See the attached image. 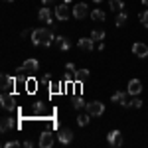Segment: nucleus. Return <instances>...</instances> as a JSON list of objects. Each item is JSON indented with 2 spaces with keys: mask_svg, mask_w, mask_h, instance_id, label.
<instances>
[{
  "mask_svg": "<svg viewBox=\"0 0 148 148\" xmlns=\"http://www.w3.org/2000/svg\"><path fill=\"white\" fill-rule=\"evenodd\" d=\"M32 42H34L36 46H51L53 42H56V36L51 34V30H46V28H38L32 32Z\"/></svg>",
  "mask_w": 148,
  "mask_h": 148,
  "instance_id": "obj_1",
  "label": "nucleus"
},
{
  "mask_svg": "<svg viewBox=\"0 0 148 148\" xmlns=\"http://www.w3.org/2000/svg\"><path fill=\"white\" fill-rule=\"evenodd\" d=\"M87 113L91 114V116H101L105 113V105L101 101H91L87 103Z\"/></svg>",
  "mask_w": 148,
  "mask_h": 148,
  "instance_id": "obj_2",
  "label": "nucleus"
},
{
  "mask_svg": "<svg viewBox=\"0 0 148 148\" xmlns=\"http://www.w3.org/2000/svg\"><path fill=\"white\" fill-rule=\"evenodd\" d=\"M2 107L6 111H14L16 109V97L12 93H2Z\"/></svg>",
  "mask_w": 148,
  "mask_h": 148,
  "instance_id": "obj_3",
  "label": "nucleus"
},
{
  "mask_svg": "<svg viewBox=\"0 0 148 148\" xmlns=\"http://www.w3.org/2000/svg\"><path fill=\"white\" fill-rule=\"evenodd\" d=\"M107 140H109L111 146H123V132L121 130H113V132H109Z\"/></svg>",
  "mask_w": 148,
  "mask_h": 148,
  "instance_id": "obj_4",
  "label": "nucleus"
},
{
  "mask_svg": "<svg viewBox=\"0 0 148 148\" xmlns=\"http://www.w3.org/2000/svg\"><path fill=\"white\" fill-rule=\"evenodd\" d=\"M71 14H73V12L69 10L67 2H65V4H59V6H56V16L59 18V20H67Z\"/></svg>",
  "mask_w": 148,
  "mask_h": 148,
  "instance_id": "obj_5",
  "label": "nucleus"
},
{
  "mask_svg": "<svg viewBox=\"0 0 148 148\" xmlns=\"http://www.w3.org/2000/svg\"><path fill=\"white\" fill-rule=\"evenodd\" d=\"M87 4H85V2H79V4H75V6H73V16H75V18H77V20H81V18H85V16H87Z\"/></svg>",
  "mask_w": 148,
  "mask_h": 148,
  "instance_id": "obj_6",
  "label": "nucleus"
},
{
  "mask_svg": "<svg viewBox=\"0 0 148 148\" xmlns=\"http://www.w3.org/2000/svg\"><path fill=\"white\" fill-rule=\"evenodd\" d=\"M51 144H53V134H51L49 130H44L42 136H40V146L42 148H49Z\"/></svg>",
  "mask_w": 148,
  "mask_h": 148,
  "instance_id": "obj_7",
  "label": "nucleus"
},
{
  "mask_svg": "<svg viewBox=\"0 0 148 148\" xmlns=\"http://www.w3.org/2000/svg\"><path fill=\"white\" fill-rule=\"evenodd\" d=\"M128 95H140V91H142V83L138 79H130L128 81Z\"/></svg>",
  "mask_w": 148,
  "mask_h": 148,
  "instance_id": "obj_8",
  "label": "nucleus"
},
{
  "mask_svg": "<svg viewBox=\"0 0 148 148\" xmlns=\"http://www.w3.org/2000/svg\"><path fill=\"white\" fill-rule=\"evenodd\" d=\"M77 47L83 49V51H93V47H95V42H93V38H83L77 42Z\"/></svg>",
  "mask_w": 148,
  "mask_h": 148,
  "instance_id": "obj_9",
  "label": "nucleus"
},
{
  "mask_svg": "<svg viewBox=\"0 0 148 148\" xmlns=\"http://www.w3.org/2000/svg\"><path fill=\"white\" fill-rule=\"evenodd\" d=\"M132 53L138 57H146L148 56V46L146 44H140V42H136L134 46H132Z\"/></svg>",
  "mask_w": 148,
  "mask_h": 148,
  "instance_id": "obj_10",
  "label": "nucleus"
},
{
  "mask_svg": "<svg viewBox=\"0 0 148 148\" xmlns=\"http://www.w3.org/2000/svg\"><path fill=\"white\" fill-rule=\"evenodd\" d=\"M71 140H73V132H71L69 128H61V130H59V142H61V144H69Z\"/></svg>",
  "mask_w": 148,
  "mask_h": 148,
  "instance_id": "obj_11",
  "label": "nucleus"
},
{
  "mask_svg": "<svg viewBox=\"0 0 148 148\" xmlns=\"http://www.w3.org/2000/svg\"><path fill=\"white\" fill-rule=\"evenodd\" d=\"M22 67L26 69V71H30V73H34V71L40 69V63H38V59H26L22 63Z\"/></svg>",
  "mask_w": 148,
  "mask_h": 148,
  "instance_id": "obj_12",
  "label": "nucleus"
},
{
  "mask_svg": "<svg viewBox=\"0 0 148 148\" xmlns=\"http://www.w3.org/2000/svg\"><path fill=\"white\" fill-rule=\"evenodd\" d=\"M12 85H16V77H10L6 73H2V89L6 91V89H10Z\"/></svg>",
  "mask_w": 148,
  "mask_h": 148,
  "instance_id": "obj_13",
  "label": "nucleus"
},
{
  "mask_svg": "<svg viewBox=\"0 0 148 148\" xmlns=\"http://www.w3.org/2000/svg\"><path fill=\"white\" fill-rule=\"evenodd\" d=\"M32 111H34L36 116H44V114H46V105H44L42 101H36L34 107H32Z\"/></svg>",
  "mask_w": 148,
  "mask_h": 148,
  "instance_id": "obj_14",
  "label": "nucleus"
},
{
  "mask_svg": "<svg viewBox=\"0 0 148 148\" xmlns=\"http://www.w3.org/2000/svg\"><path fill=\"white\" fill-rule=\"evenodd\" d=\"M16 123H14V121H12V119H2V125H0V130H2V132H8V130H10V128H16Z\"/></svg>",
  "mask_w": 148,
  "mask_h": 148,
  "instance_id": "obj_15",
  "label": "nucleus"
},
{
  "mask_svg": "<svg viewBox=\"0 0 148 148\" xmlns=\"http://www.w3.org/2000/svg\"><path fill=\"white\" fill-rule=\"evenodd\" d=\"M73 75H75V81H77V83H83V81L89 77V69H77Z\"/></svg>",
  "mask_w": 148,
  "mask_h": 148,
  "instance_id": "obj_16",
  "label": "nucleus"
},
{
  "mask_svg": "<svg viewBox=\"0 0 148 148\" xmlns=\"http://www.w3.org/2000/svg\"><path fill=\"white\" fill-rule=\"evenodd\" d=\"M38 18H40L42 22H46V24H51V12L47 10V8H42L40 14H38Z\"/></svg>",
  "mask_w": 148,
  "mask_h": 148,
  "instance_id": "obj_17",
  "label": "nucleus"
},
{
  "mask_svg": "<svg viewBox=\"0 0 148 148\" xmlns=\"http://www.w3.org/2000/svg\"><path fill=\"white\" fill-rule=\"evenodd\" d=\"M111 101L113 103H121V105H123V103L126 101V93H123V91H116L113 95V97H111Z\"/></svg>",
  "mask_w": 148,
  "mask_h": 148,
  "instance_id": "obj_18",
  "label": "nucleus"
},
{
  "mask_svg": "<svg viewBox=\"0 0 148 148\" xmlns=\"http://www.w3.org/2000/svg\"><path fill=\"white\" fill-rule=\"evenodd\" d=\"M109 6H111V10L113 12H123V2L121 0H109Z\"/></svg>",
  "mask_w": 148,
  "mask_h": 148,
  "instance_id": "obj_19",
  "label": "nucleus"
},
{
  "mask_svg": "<svg viewBox=\"0 0 148 148\" xmlns=\"http://www.w3.org/2000/svg\"><path fill=\"white\" fill-rule=\"evenodd\" d=\"M56 42H57V46L61 47L63 51H67V49H69V46H71V44H69V40H67V38H61V36H59V38H56Z\"/></svg>",
  "mask_w": 148,
  "mask_h": 148,
  "instance_id": "obj_20",
  "label": "nucleus"
},
{
  "mask_svg": "<svg viewBox=\"0 0 148 148\" xmlns=\"http://www.w3.org/2000/svg\"><path fill=\"white\" fill-rule=\"evenodd\" d=\"M125 22H126V12L123 10V12H119V14H116V20H114V24L121 28V26H125Z\"/></svg>",
  "mask_w": 148,
  "mask_h": 148,
  "instance_id": "obj_21",
  "label": "nucleus"
},
{
  "mask_svg": "<svg viewBox=\"0 0 148 148\" xmlns=\"http://www.w3.org/2000/svg\"><path fill=\"white\" fill-rule=\"evenodd\" d=\"M91 18L95 20V22H103V20H105V12H103V10H93L91 12Z\"/></svg>",
  "mask_w": 148,
  "mask_h": 148,
  "instance_id": "obj_22",
  "label": "nucleus"
},
{
  "mask_svg": "<svg viewBox=\"0 0 148 148\" xmlns=\"http://www.w3.org/2000/svg\"><path fill=\"white\" fill-rule=\"evenodd\" d=\"M49 93L51 95H57V93H63V87L59 83H49Z\"/></svg>",
  "mask_w": 148,
  "mask_h": 148,
  "instance_id": "obj_23",
  "label": "nucleus"
},
{
  "mask_svg": "<svg viewBox=\"0 0 148 148\" xmlns=\"http://www.w3.org/2000/svg\"><path fill=\"white\" fill-rule=\"evenodd\" d=\"M91 38H93V42H103L105 32H103V30H95V32H91Z\"/></svg>",
  "mask_w": 148,
  "mask_h": 148,
  "instance_id": "obj_24",
  "label": "nucleus"
},
{
  "mask_svg": "<svg viewBox=\"0 0 148 148\" xmlns=\"http://www.w3.org/2000/svg\"><path fill=\"white\" fill-rule=\"evenodd\" d=\"M89 116H91V114H79V116H77V123H79L81 126H85L89 123Z\"/></svg>",
  "mask_w": 148,
  "mask_h": 148,
  "instance_id": "obj_25",
  "label": "nucleus"
},
{
  "mask_svg": "<svg viewBox=\"0 0 148 148\" xmlns=\"http://www.w3.org/2000/svg\"><path fill=\"white\" fill-rule=\"evenodd\" d=\"M73 107H75V109H83V107H87V103L83 101L81 97H77V99L73 101Z\"/></svg>",
  "mask_w": 148,
  "mask_h": 148,
  "instance_id": "obj_26",
  "label": "nucleus"
},
{
  "mask_svg": "<svg viewBox=\"0 0 148 148\" xmlns=\"http://www.w3.org/2000/svg\"><path fill=\"white\" fill-rule=\"evenodd\" d=\"M140 22H142L144 28H148V10H144L142 14H140Z\"/></svg>",
  "mask_w": 148,
  "mask_h": 148,
  "instance_id": "obj_27",
  "label": "nucleus"
},
{
  "mask_svg": "<svg viewBox=\"0 0 148 148\" xmlns=\"http://www.w3.org/2000/svg\"><path fill=\"white\" fill-rule=\"evenodd\" d=\"M26 85H28V87H26V89H28V91H30V93H34V91H36V81H34V79L26 81Z\"/></svg>",
  "mask_w": 148,
  "mask_h": 148,
  "instance_id": "obj_28",
  "label": "nucleus"
},
{
  "mask_svg": "<svg viewBox=\"0 0 148 148\" xmlns=\"http://www.w3.org/2000/svg\"><path fill=\"white\" fill-rule=\"evenodd\" d=\"M140 105H142V101L138 99V95H134V99L130 101V107H138V109H140Z\"/></svg>",
  "mask_w": 148,
  "mask_h": 148,
  "instance_id": "obj_29",
  "label": "nucleus"
},
{
  "mask_svg": "<svg viewBox=\"0 0 148 148\" xmlns=\"http://www.w3.org/2000/svg\"><path fill=\"white\" fill-rule=\"evenodd\" d=\"M49 81H51V75L46 73V75H44V79H42V83H44V85H49Z\"/></svg>",
  "mask_w": 148,
  "mask_h": 148,
  "instance_id": "obj_30",
  "label": "nucleus"
},
{
  "mask_svg": "<svg viewBox=\"0 0 148 148\" xmlns=\"http://www.w3.org/2000/svg\"><path fill=\"white\" fill-rule=\"evenodd\" d=\"M65 71H71V73H75L77 69H75V65H73V63H67V65H65Z\"/></svg>",
  "mask_w": 148,
  "mask_h": 148,
  "instance_id": "obj_31",
  "label": "nucleus"
},
{
  "mask_svg": "<svg viewBox=\"0 0 148 148\" xmlns=\"http://www.w3.org/2000/svg\"><path fill=\"white\" fill-rule=\"evenodd\" d=\"M16 146H20V142H8L6 144V148H16Z\"/></svg>",
  "mask_w": 148,
  "mask_h": 148,
  "instance_id": "obj_32",
  "label": "nucleus"
},
{
  "mask_svg": "<svg viewBox=\"0 0 148 148\" xmlns=\"http://www.w3.org/2000/svg\"><path fill=\"white\" fill-rule=\"evenodd\" d=\"M42 2H44V4H51L53 0H42Z\"/></svg>",
  "mask_w": 148,
  "mask_h": 148,
  "instance_id": "obj_33",
  "label": "nucleus"
},
{
  "mask_svg": "<svg viewBox=\"0 0 148 148\" xmlns=\"http://www.w3.org/2000/svg\"><path fill=\"white\" fill-rule=\"evenodd\" d=\"M142 4H144V6H148V0H142Z\"/></svg>",
  "mask_w": 148,
  "mask_h": 148,
  "instance_id": "obj_34",
  "label": "nucleus"
},
{
  "mask_svg": "<svg viewBox=\"0 0 148 148\" xmlns=\"http://www.w3.org/2000/svg\"><path fill=\"white\" fill-rule=\"evenodd\" d=\"M63 2H71V0H63Z\"/></svg>",
  "mask_w": 148,
  "mask_h": 148,
  "instance_id": "obj_35",
  "label": "nucleus"
},
{
  "mask_svg": "<svg viewBox=\"0 0 148 148\" xmlns=\"http://www.w3.org/2000/svg\"><path fill=\"white\" fill-rule=\"evenodd\" d=\"M95 2H101V0H95Z\"/></svg>",
  "mask_w": 148,
  "mask_h": 148,
  "instance_id": "obj_36",
  "label": "nucleus"
},
{
  "mask_svg": "<svg viewBox=\"0 0 148 148\" xmlns=\"http://www.w3.org/2000/svg\"><path fill=\"white\" fill-rule=\"evenodd\" d=\"M10 2H12V0H10Z\"/></svg>",
  "mask_w": 148,
  "mask_h": 148,
  "instance_id": "obj_37",
  "label": "nucleus"
}]
</instances>
